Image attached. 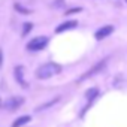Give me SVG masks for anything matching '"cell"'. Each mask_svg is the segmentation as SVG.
I'll return each mask as SVG.
<instances>
[{"label": "cell", "instance_id": "cell-1", "mask_svg": "<svg viewBox=\"0 0 127 127\" xmlns=\"http://www.w3.org/2000/svg\"><path fill=\"white\" fill-rule=\"evenodd\" d=\"M60 70H61V67L58 64H55V63H45V64H42L36 70V78H39V79H49L54 75L60 73Z\"/></svg>", "mask_w": 127, "mask_h": 127}, {"label": "cell", "instance_id": "cell-2", "mask_svg": "<svg viewBox=\"0 0 127 127\" xmlns=\"http://www.w3.org/2000/svg\"><path fill=\"white\" fill-rule=\"evenodd\" d=\"M46 45H48V37L46 36H36L27 43V49L29 51H40Z\"/></svg>", "mask_w": 127, "mask_h": 127}, {"label": "cell", "instance_id": "cell-3", "mask_svg": "<svg viewBox=\"0 0 127 127\" xmlns=\"http://www.w3.org/2000/svg\"><path fill=\"white\" fill-rule=\"evenodd\" d=\"M105 67H106V60H100L99 63H96V64H94L90 70H87V72L79 78V81H84V79H87V78H90V76H94L96 73H100Z\"/></svg>", "mask_w": 127, "mask_h": 127}, {"label": "cell", "instance_id": "cell-4", "mask_svg": "<svg viewBox=\"0 0 127 127\" xmlns=\"http://www.w3.org/2000/svg\"><path fill=\"white\" fill-rule=\"evenodd\" d=\"M24 103V99L20 97V96H12V97H8L6 102H5V109L8 111H17L21 105Z\"/></svg>", "mask_w": 127, "mask_h": 127}, {"label": "cell", "instance_id": "cell-5", "mask_svg": "<svg viewBox=\"0 0 127 127\" xmlns=\"http://www.w3.org/2000/svg\"><path fill=\"white\" fill-rule=\"evenodd\" d=\"M114 32V27L112 26H103L102 29H99L97 32H96V39H105L106 36H109L111 33Z\"/></svg>", "mask_w": 127, "mask_h": 127}, {"label": "cell", "instance_id": "cell-6", "mask_svg": "<svg viewBox=\"0 0 127 127\" xmlns=\"http://www.w3.org/2000/svg\"><path fill=\"white\" fill-rule=\"evenodd\" d=\"M15 78H17V81L21 84V87H24V88H27V82H26V79H24V67L23 66H17L15 67Z\"/></svg>", "mask_w": 127, "mask_h": 127}, {"label": "cell", "instance_id": "cell-7", "mask_svg": "<svg viewBox=\"0 0 127 127\" xmlns=\"http://www.w3.org/2000/svg\"><path fill=\"white\" fill-rule=\"evenodd\" d=\"M76 26H78V23H76V21H67V23H63V24H60V26L55 29V32H57V33H61V32H66V30L75 29Z\"/></svg>", "mask_w": 127, "mask_h": 127}, {"label": "cell", "instance_id": "cell-8", "mask_svg": "<svg viewBox=\"0 0 127 127\" xmlns=\"http://www.w3.org/2000/svg\"><path fill=\"white\" fill-rule=\"evenodd\" d=\"M30 121V117L29 115H24V117H20V118H17L15 121H14V124H12V127H21V126H24V124H27Z\"/></svg>", "mask_w": 127, "mask_h": 127}, {"label": "cell", "instance_id": "cell-9", "mask_svg": "<svg viewBox=\"0 0 127 127\" xmlns=\"http://www.w3.org/2000/svg\"><path fill=\"white\" fill-rule=\"evenodd\" d=\"M85 96H87L88 100H93V99H96V97L99 96V91H97L96 88H91V90H88V91L85 93Z\"/></svg>", "mask_w": 127, "mask_h": 127}, {"label": "cell", "instance_id": "cell-10", "mask_svg": "<svg viewBox=\"0 0 127 127\" xmlns=\"http://www.w3.org/2000/svg\"><path fill=\"white\" fill-rule=\"evenodd\" d=\"M32 29H33V24H30V23H26V24H24V32H23V34H26V33H27V32H30Z\"/></svg>", "mask_w": 127, "mask_h": 127}, {"label": "cell", "instance_id": "cell-11", "mask_svg": "<svg viewBox=\"0 0 127 127\" xmlns=\"http://www.w3.org/2000/svg\"><path fill=\"white\" fill-rule=\"evenodd\" d=\"M15 9H17V11H21L24 15H27V14H29V11H27V9H24L21 5H15Z\"/></svg>", "mask_w": 127, "mask_h": 127}, {"label": "cell", "instance_id": "cell-12", "mask_svg": "<svg viewBox=\"0 0 127 127\" xmlns=\"http://www.w3.org/2000/svg\"><path fill=\"white\" fill-rule=\"evenodd\" d=\"M0 66H2V49H0Z\"/></svg>", "mask_w": 127, "mask_h": 127}, {"label": "cell", "instance_id": "cell-13", "mask_svg": "<svg viewBox=\"0 0 127 127\" xmlns=\"http://www.w3.org/2000/svg\"><path fill=\"white\" fill-rule=\"evenodd\" d=\"M0 106H2V100H0Z\"/></svg>", "mask_w": 127, "mask_h": 127}]
</instances>
